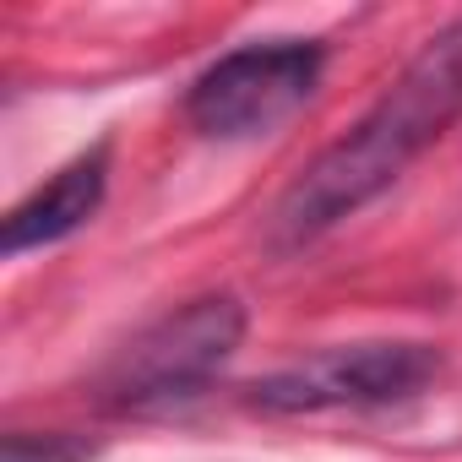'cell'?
<instances>
[{
    "instance_id": "6da1fadb",
    "label": "cell",
    "mask_w": 462,
    "mask_h": 462,
    "mask_svg": "<svg viewBox=\"0 0 462 462\" xmlns=\"http://www.w3.org/2000/svg\"><path fill=\"white\" fill-rule=\"evenodd\" d=\"M462 115V17L424 39V50L397 71V82L332 142L321 147L262 217V245L294 256L375 196H386Z\"/></svg>"
},
{
    "instance_id": "7a4b0ae2",
    "label": "cell",
    "mask_w": 462,
    "mask_h": 462,
    "mask_svg": "<svg viewBox=\"0 0 462 462\" xmlns=\"http://www.w3.org/2000/svg\"><path fill=\"white\" fill-rule=\"evenodd\" d=\"M251 327V310L240 294H196L174 305L169 316L147 321L131 343H120L98 375H93V402L120 419H152L196 402L223 365L240 354Z\"/></svg>"
},
{
    "instance_id": "3957f363",
    "label": "cell",
    "mask_w": 462,
    "mask_h": 462,
    "mask_svg": "<svg viewBox=\"0 0 462 462\" xmlns=\"http://www.w3.org/2000/svg\"><path fill=\"white\" fill-rule=\"evenodd\" d=\"M446 370V354L435 343H337L316 348L300 365H283L273 375H256L240 402L267 419H305V413H365V408H397L435 386Z\"/></svg>"
},
{
    "instance_id": "277c9868",
    "label": "cell",
    "mask_w": 462,
    "mask_h": 462,
    "mask_svg": "<svg viewBox=\"0 0 462 462\" xmlns=\"http://www.w3.org/2000/svg\"><path fill=\"white\" fill-rule=\"evenodd\" d=\"M327 77L321 39H256L217 55L180 98V115L207 142H256L289 125Z\"/></svg>"
},
{
    "instance_id": "5b68a950",
    "label": "cell",
    "mask_w": 462,
    "mask_h": 462,
    "mask_svg": "<svg viewBox=\"0 0 462 462\" xmlns=\"http://www.w3.org/2000/svg\"><path fill=\"white\" fill-rule=\"evenodd\" d=\"M109 142H93L88 152H77L71 163H60L44 185H33L0 223V251L6 256H28L44 245H60L98 217L104 196H109Z\"/></svg>"
},
{
    "instance_id": "8992f818",
    "label": "cell",
    "mask_w": 462,
    "mask_h": 462,
    "mask_svg": "<svg viewBox=\"0 0 462 462\" xmlns=\"http://www.w3.org/2000/svg\"><path fill=\"white\" fill-rule=\"evenodd\" d=\"M98 446L88 435H71V430H12L6 446H0V462H93Z\"/></svg>"
}]
</instances>
